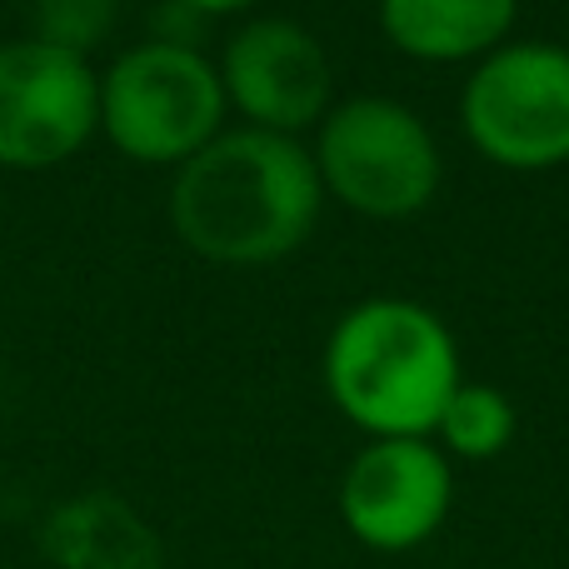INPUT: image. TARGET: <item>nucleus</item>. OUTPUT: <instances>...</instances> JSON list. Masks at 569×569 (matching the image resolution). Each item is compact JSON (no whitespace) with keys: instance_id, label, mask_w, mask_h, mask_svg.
I'll return each mask as SVG.
<instances>
[{"instance_id":"nucleus-11","label":"nucleus","mask_w":569,"mask_h":569,"mask_svg":"<svg viewBox=\"0 0 569 569\" xmlns=\"http://www.w3.org/2000/svg\"><path fill=\"white\" fill-rule=\"evenodd\" d=\"M435 435H440L445 455H455V460H495V455H505L515 440L510 395L495 390V385L465 380L460 390L450 395V405H445Z\"/></svg>"},{"instance_id":"nucleus-7","label":"nucleus","mask_w":569,"mask_h":569,"mask_svg":"<svg viewBox=\"0 0 569 569\" xmlns=\"http://www.w3.org/2000/svg\"><path fill=\"white\" fill-rule=\"evenodd\" d=\"M455 505L450 455L430 440H370L340 480V520L365 550L405 555L425 545Z\"/></svg>"},{"instance_id":"nucleus-10","label":"nucleus","mask_w":569,"mask_h":569,"mask_svg":"<svg viewBox=\"0 0 569 569\" xmlns=\"http://www.w3.org/2000/svg\"><path fill=\"white\" fill-rule=\"evenodd\" d=\"M520 0H380V30L415 60H485L505 46Z\"/></svg>"},{"instance_id":"nucleus-2","label":"nucleus","mask_w":569,"mask_h":569,"mask_svg":"<svg viewBox=\"0 0 569 569\" xmlns=\"http://www.w3.org/2000/svg\"><path fill=\"white\" fill-rule=\"evenodd\" d=\"M460 385L450 325L420 300L375 295L350 305L325 345V390L370 440H430Z\"/></svg>"},{"instance_id":"nucleus-13","label":"nucleus","mask_w":569,"mask_h":569,"mask_svg":"<svg viewBox=\"0 0 569 569\" xmlns=\"http://www.w3.org/2000/svg\"><path fill=\"white\" fill-rule=\"evenodd\" d=\"M180 6L206 10V16H230V10H246V6H256V0H180Z\"/></svg>"},{"instance_id":"nucleus-6","label":"nucleus","mask_w":569,"mask_h":569,"mask_svg":"<svg viewBox=\"0 0 569 569\" xmlns=\"http://www.w3.org/2000/svg\"><path fill=\"white\" fill-rule=\"evenodd\" d=\"M96 126L100 80L80 50L36 36L0 46V166H60Z\"/></svg>"},{"instance_id":"nucleus-8","label":"nucleus","mask_w":569,"mask_h":569,"mask_svg":"<svg viewBox=\"0 0 569 569\" xmlns=\"http://www.w3.org/2000/svg\"><path fill=\"white\" fill-rule=\"evenodd\" d=\"M216 70L226 86V106H236L256 130L295 136L330 116L335 66L300 20H250L230 36Z\"/></svg>"},{"instance_id":"nucleus-4","label":"nucleus","mask_w":569,"mask_h":569,"mask_svg":"<svg viewBox=\"0 0 569 569\" xmlns=\"http://www.w3.org/2000/svg\"><path fill=\"white\" fill-rule=\"evenodd\" d=\"M226 86L220 70L180 40H146L126 50L100 80V126L146 166H186L220 136Z\"/></svg>"},{"instance_id":"nucleus-3","label":"nucleus","mask_w":569,"mask_h":569,"mask_svg":"<svg viewBox=\"0 0 569 569\" xmlns=\"http://www.w3.org/2000/svg\"><path fill=\"white\" fill-rule=\"evenodd\" d=\"M310 156L325 196L370 220H405L440 190V146L430 126L390 96H350L330 106Z\"/></svg>"},{"instance_id":"nucleus-12","label":"nucleus","mask_w":569,"mask_h":569,"mask_svg":"<svg viewBox=\"0 0 569 569\" xmlns=\"http://www.w3.org/2000/svg\"><path fill=\"white\" fill-rule=\"evenodd\" d=\"M110 10H116V0H36V40H56V46H70L86 56V46L106 30Z\"/></svg>"},{"instance_id":"nucleus-1","label":"nucleus","mask_w":569,"mask_h":569,"mask_svg":"<svg viewBox=\"0 0 569 569\" xmlns=\"http://www.w3.org/2000/svg\"><path fill=\"white\" fill-rule=\"evenodd\" d=\"M325 206L315 156L276 130H220L180 166L170 226L216 266H270L310 240Z\"/></svg>"},{"instance_id":"nucleus-5","label":"nucleus","mask_w":569,"mask_h":569,"mask_svg":"<svg viewBox=\"0 0 569 569\" xmlns=\"http://www.w3.org/2000/svg\"><path fill=\"white\" fill-rule=\"evenodd\" d=\"M460 120L470 146L505 170L569 160V46H500L475 60Z\"/></svg>"},{"instance_id":"nucleus-9","label":"nucleus","mask_w":569,"mask_h":569,"mask_svg":"<svg viewBox=\"0 0 569 569\" xmlns=\"http://www.w3.org/2000/svg\"><path fill=\"white\" fill-rule=\"evenodd\" d=\"M40 550L56 569H166L160 535L106 490L56 505L40 525Z\"/></svg>"}]
</instances>
